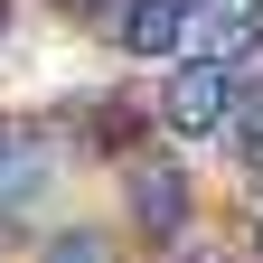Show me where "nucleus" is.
I'll use <instances>...</instances> for the list:
<instances>
[{"label": "nucleus", "mask_w": 263, "mask_h": 263, "mask_svg": "<svg viewBox=\"0 0 263 263\" xmlns=\"http://www.w3.org/2000/svg\"><path fill=\"white\" fill-rule=\"evenodd\" d=\"M122 197H132V216H141V235H188V170H179V160L141 151Z\"/></svg>", "instance_id": "2"}, {"label": "nucleus", "mask_w": 263, "mask_h": 263, "mask_svg": "<svg viewBox=\"0 0 263 263\" xmlns=\"http://www.w3.org/2000/svg\"><path fill=\"white\" fill-rule=\"evenodd\" d=\"M0 28H10V0H0Z\"/></svg>", "instance_id": "9"}, {"label": "nucleus", "mask_w": 263, "mask_h": 263, "mask_svg": "<svg viewBox=\"0 0 263 263\" xmlns=\"http://www.w3.org/2000/svg\"><path fill=\"white\" fill-rule=\"evenodd\" d=\"M47 263H113V245H104V235H85V226H76V235H57V245H47Z\"/></svg>", "instance_id": "6"}, {"label": "nucleus", "mask_w": 263, "mask_h": 263, "mask_svg": "<svg viewBox=\"0 0 263 263\" xmlns=\"http://www.w3.org/2000/svg\"><path fill=\"white\" fill-rule=\"evenodd\" d=\"M179 263H226V254L216 245H179Z\"/></svg>", "instance_id": "7"}, {"label": "nucleus", "mask_w": 263, "mask_h": 263, "mask_svg": "<svg viewBox=\"0 0 263 263\" xmlns=\"http://www.w3.org/2000/svg\"><path fill=\"white\" fill-rule=\"evenodd\" d=\"M38 179H47V141L38 132H0V207L38 197Z\"/></svg>", "instance_id": "5"}, {"label": "nucleus", "mask_w": 263, "mask_h": 263, "mask_svg": "<svg viewBox=\"0 0 263 263\" xmlns=\"http://www.w3.org/2000/svg\"><path fill=\"white\" fill-rule=\"evenodd\" d=\"M254 10H263V0H254Z\"/></svg>", "instance_id": "10"}, {"label": "nucleus", "mask_w": 263, "mask_h": 263, "mask_svg": "<svg viewBox=\"0 0 263 263\" xmlns=\"http://www.w3.org/2000/svg\"><path fill=\"white\" fill-rule=\"evenodd\" d=\"M245 113V85H235V57H197L170 76V94H160V122L179 132V141H207V132H226Z\"/></svg>", "instance_id": "1"}, {"label": "nucleus", "mask_w": 263, "mask_h": 263, "mask_svg": "<svg viewBox=\"0 0 263 263\" xmlns=\"http://www.w3.org/2000/svg\"><path fill=\"white\" fill-rule=\"evenodd\" d=\"M57 10H66V19H94V10H104V0H57Z\"/></svg>", "instance_id": "8"}, {"label": "nucleus", "mask_w": 263, "mask_h": 263, "mask_svg": "<svg viewBox=\"0 0 263 263\" xmlns=\"http://www.w3.org/2000/svg\"><path fill=\"white\" fill-rule=\"evenodd\" d=\"M254 28H263V10H226V0H197V10H188V38L207 57H245Z\"/></svg>", "instance_id": "4"}, {"label": "nucleus", "mask_w": 263, "mask_h": 263, "mask_svg": "<svg viewBox=\"0 0 263 263\" xmlns=\"http://www.w3.org/2000/svg\"><path fill=\"white\" fill-rule=\"evenodd\" d=\"M113 38H122L132 57H170V47L188 38V10H179V0H122Z\"/></svg>", "instance_id": "3"}]
</instances>
